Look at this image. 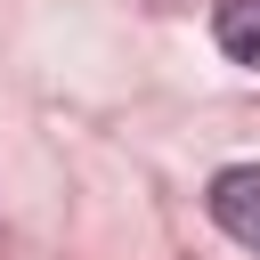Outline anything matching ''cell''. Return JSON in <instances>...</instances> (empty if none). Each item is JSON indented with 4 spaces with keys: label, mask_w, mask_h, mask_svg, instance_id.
Wrapping results in <instances>:
<instances>
[{
    "label": "cell",
    "mask_w": 260,
    "mask_h": 260,
    "mask_svg": "<svg viewBox=\"0 0 260 260\" xmlns=\"http://www.w3.org/2000/svg\"><path fill=\"white\" fill-rule=\"evenodd\" d=\"M203 203H211V219H219L244 252H260V162H228Z\"/></svg>",
    "instance_id": "obj_1"
},
{
    "label": "cell",
    "mask_w": 260,
    "mask_h": 260,
    "mask_svg": "<svg viewBox=\"0 0 260 260\" xmlns=\"http://www.w3.org/2000/svg\"><path fill=\"white\" fill-rule=\"evenodd\" d=\"M211 32H219V49H228L236 65H252V73H260V0H219Z\"/></svg>",
    "instance_id": "obj_2"
}]
</instances>
